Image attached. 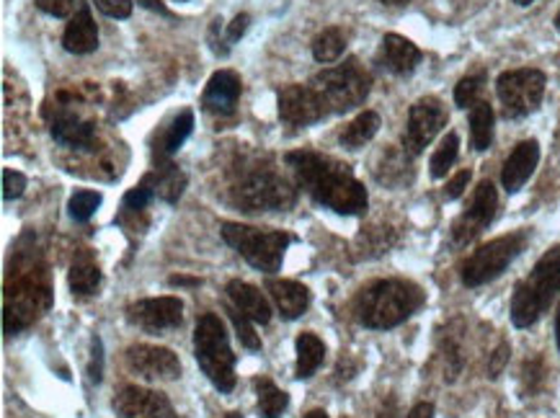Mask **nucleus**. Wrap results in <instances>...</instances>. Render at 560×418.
Here are the masks:
<instances>
[{
    "label": "nucleus",
    "instance_id": "de8ad7c7",
    "mask_svg": "<svg viewBox=\"0 0 560 418\" xmlns=\"http://www.w3.org/2000/svg\"><path fill=\"white\" fill-rule=\"evenodd\" d=\"M468 184H470V171H459L457 176H452L447 189H444V197L459 199V197H463V191L468 189Z\"/></svg>",
    "mask_w": 560,
    "mask_h": 418
},
{
    "label": "nucleus",
    "instance_id": "e433bc0d",
    "mask_svg": "<svg viewBox=\"0 0 560 418\" xmlns=\"http://www.w3.org/2000/svg\"><path fill=\"white\" fill-rule=\"evenodd\" d=\"M98 207H102V194L89 191V189L75 191L73 197H70V201H68L70 218H73L75 222H89L93 214H96Z\"/></svg>",
    "mask_w": 560,
    "mask_h": 418
},
{
    "label": "nucleus",
    "instance_id": "49530a36",
    "mask_svg": "<svg viewBox=\"0 0 560 418\" xmlns=\"http://www.w3.org/2000/svg\"><path fill=\"white\" fill-rule=\"evenodd\" d=\"M248 24H250V16L248 13H238V16L233 19V24L228 26V34H225V45L230 47V45H235V42H238L243 34L248 32Z\"/></svg>",
    "mask_w": 560,
    "mask_h": 418
},
{
    "label": "nucleus",
    "instance_id": "c03bdc74",
    "mask_svg": "<svg viewBox=\"0 0 560 418\" xmlns=\"http://www.w3.org/2000/svg\"><path fill=\"white\" fill-rule=\"evenodd\" d=\"M509 355H512V349H509V344H501L497 351H493L491 359H488V378L497 380L501 372H504V367L509 362Z\"/></svg>",
    "mask_w": 560,
    "mask_h": 418
},
{
    "label": "nucleus",
    "instance_id": "bb28decb",
    "mask_svg": "<svg viewBox=\"0 0 560 418\" xmlns=\"http://www.w3.org/2000/svg\"><path fill=\"white\" fill-rule=\"evenodd\" d=\"M70 290L78 298H91V294H96L98 287H102V269H98V264L93 262V256L89 251H81L73 258V266H70Z\"/></svg>",
    "mask_w": 560,
    "mask_h": 418
},
{
    "label": "nucleus",
    "instance_id": "79ce46f5",
    "mask_svg": "<svg viewBox=\"0 0 560 418\" xmlns=\"http://www.w3.org/2000/svg\"><path fill=\"white\" fill-rule=\"evenodd\" d=\"M26 189V178L24 173L13 171V169H5L3 171V199L11 201V199H19L21 194Z\"/></svg>",
    "mask_w": 560,
    "mask_h": 418
},
{
    "label": "nucleus",
    "instance_id": "ea45409f",
    "mask_svg": "<svg viewBox=\"0 0 560 418\" xmlns=\"http://www.w3.org/2000/svg\"><path fill=\"white\" fill-rule=\"evenodd\" d=\"M542 380H545V367H542V359H540V357H537V359H529V362L524 364V370H522V385H524V393H527V395H535L537 391H540Z\"/></svg>",
    "mask_w": 560,
    "mask_h": 418
},
{
    "label": "nucleus",
    "instance_id": "1a4fd4ad",
    "mask_svg": "<svg viewBox=\"0 0 560 418\" xmlns=\"http://www.w3.org/2000/svg\"><path fill=\"white\" fill-rule=\"evenodd\" d=\"M527 230H520V233L501 235L497 241L480 246L476 254H472L468 262L459 269V279H463L465 287H483L493 279L501 277L509 269V264L514 262L516 256L522 254L524 246H527Z\"/></svg>",
    "mask_w": 560,
    "mask_h": 418
},
{
    "label": "nucleus",
    "instance_id": "473e14b6",
    "mask_svg": "<svg viewBox=\"0 0 560 418\" xmlns=\"http://www.w3.org/2000/svg\"><path fill=\"white\" fill-rule=\"evenodd\" d=\"M398 241L393 228H368L357 237V251H362L357 258H375L387 254Z\"/></svg>",
    "mask_w": 560,
    "mask_h": 418
},
{
    "label": "nucleus",
    "instance_id": "f3484780",
    "mask_svg": "<svg viewBox=\"0 0 560 418\" xmlns=\"http://www.w3.org/2000/svg\"><path fill=\"white\" fill-rule=\"evenodd\" d=\"M372 176L387 189H404L413 182V161L406 148L385 146L372 161Z\"/></svg>",
    "mask_w": 560,
    "mask_h": 418
},
{
    "label": "nucleus",
    "instance_id": "aec40b11",
    "mask_svg": "<svg viewBox=\"0 0 560 418\" xmlns=\"http://www.w3.org/2000/svg\"><path fill=\"white\" fill-rule=\"evenodd\" d=\"M537 163H540V146L537 140H524L512 150V155L506 158L504 169H501V184L509 194H516L524 184L529 182Z\"/></svg>",
    "mask_w": 560,
    "mask_h": 418
},
{
    "label": "nucleus",
    "instance_id": "5701e85b",
    "mask_svg": "<svg viewBox=\"0 0 560 418\" xmlns=\"http://www.w3.org/2000/svg\"><path fill=\"white\" fill-rule=\"evenodd\" d=\"M62 47L73 55H89L98 47V26L91 16L89 3H78L75 16L62 34Z\"/></svg>",
    "mask_w": 560,
    "mask_h": 418
},
{
    "label": "nucleus",
    "instance_id": "ddd939ff",
    "mask_svg": "<svg viewBox=\"0 0 560 418\" xmlns=\"http://www.w3.org/2000/svg\"><path fill=\"white\" fill-rule=\"evenodd\" d=\"M277 112H279V119L290 127H311L315 121H320L323 117L331 114L328 112L326 101L320 98V93L315 91L311 83L307 85L292 83L279 91Z\"/></svg>",
    "mask_w": 560,
    "mask_h": 418
},
{
    "label": "nucleus",
    "instance_id": "a19ab883",
    "mask_svg": "<svg viewBox=\"0 0 560 418\" xmlns=\"http://www.w3.org/2000/svg\"><path fill=\"white\" fill-rule=\"evenodd\" d=\"M89 380L93 385L104 380V344L102 338L93 336L91 338V359H89Z\"/></svg>",
    "mask_w": 560,
    "mask_h": 418
},
{
    "label": "nucleus",
    "instance_id": "c756f323",
    "mask_svg": "<svg viewBox=\"0 0 560 418\" xmlns=\"http://www.w3.org/2000/svg\"><path fill=\"white\" fill-rule=\"evenodd\" d=\"M380 132V114L377 112H362L359 117H354L343 127V132L339 135V142L349 150H359L364 148Z\"/></svg>",
    "mask_w": 560,
    "mask_h": 418
},
{
    "label": "nucleus",
    "instance_id": "bf43d9fd",
    "mask_svg": "<svg viewBox=\"0 0 560 418\" xmlns=\"http://www.w3.org/2000/svg\"><path fill=\"white\" fill-rule=\"evenodd\" d=\"M556 28L560 32V11H558V16H556Z\"/></svg>",
    "mask_w": 560,
    "mask_h": 418
},
{
    "label": "nucleus",
    "instance_id": "37998d69",
    "mask_svg": "<svg viewBox=\"0 0 560 418\" xmlns=\"http://www.w3.org/2000/svg\"><path fill=\"white\" fill-rule=\"evenodd\" d=\"M93 3L109 19H127L132 13V0H93Z\"/></svg>",
    "mask_w": 560,
    "mask_h": 418
},
{
    "label": "nucleus",
    "instance_id": "6e6d98bb",
    "mask_svg": "<svg viewBox=\"0 0 560 418\" xmlns=\"http://www.w3.org/2000/svg\"><path fill=\"white\" fill-rule=\"evenodd\" d=\"M556 341H558V351H560V313H558V321H556Z\"/></svg>",
    "mask_w": 560,
    "mask_h": 418
},
{
    "label": "nucleus",
    "instance_id": "f704fd0d",
    "mask_svg": "<svg viewBox=\"0 0 560 418\" xmlns=\"http://www.w3.org/2000/svg\"><path fill=\"white\" fill-rule=\"evenodd\" d=\"M457 153H459V137L455 132H450L440 142V148H436V153L432 155V163H429V171H432V176L434 178L447 176V171L457 161Z\"/></svg>",
    "mask_w": 560,
    "mask_h": 418
},
{
    "label": "nucleus",
    "instance_id": "8fccbe9b",
    "mask_svg": "<svg viewBox=\"0 0 560 418\" xmlns=\"http://www.w3.org/2000/svg\"><path fill=\"white\" fill-rule=\"evenodd\" d=\"M138 3L142 5V9H148V11H153V13H161V16H166V19L174 16V13H171L166 5L161 3V0H138Z\"/></svg>",
    "mask_w": 560,
    "mask_h": 418
},
{
    "label": "nucleus",
    "instance_id": "412c9836",
    "mask_svg": "<svg viewBox=\"0 0 560 418\" xmlns=\"http://www.w3.org/2000/svg\"><path fill=\"white\" fill-rule=\"evenodd\" d=\"M421 49L411 39L400 37V34H385L377 53V62L395 76H411L416 65L421 62Z\"/></svg>",
    "mask_w": 560,
    "mask_h": 418
},
{
    "label": "nucleus",
    "instance_id": "f03ea898",
    "mask_svg": "<svg viewBox=\"0 0 560 418\" xmlns=\"http://www.w3.org/2000/svg\"><path fill=\"white\" fill-rule=\"evenodd\" d=\"M423 305L419 285L406 279H377L364 287L354 300V318L364 328L387 330L406 323Z\"/></svg>",
    "mask_w": 560,
    "mask_h": 418
},
{
    "label": "nucleus",
    "instance_id": "5fc2aeb1",
    "mask_svg": "<svg viewBox=\"0 0 560 418\" xmlns=\"http://www.w3.org/2000/svg\"><path fill=\"white\" fill-rule=\"evenodd\" d=\"M305 418H328V414H326V410H311V414H307Z\"/></svg>",
    "mask_w": 560,
    "mask_h": 418
},
{
    "label": "nucleus",
    "instance_id": "603ef678",
    "mask_svg": "<svg viewBox=\"0 0 560 418\" xmlns=\"http://www.w3.org/2000/svg\"><path fill=\"white\" fill-rule=\"evenodd\" d=\"M171 285H186V287H197L199 279H189V277H171Z\"/></svg>",
    "mask_w": 560,
    "mask_h": 418
},
{
    "label": "nucleus",
    "instance_id": "3c124183",
    "mask_svg": "<svg viewBox=\"0 0 560 418\" xmlns=\"http://www.w3.org/2000/svg\"><path fill=\"white\" fill-rule=\"evenodd\" d=\"M408 418H434V406L432 403H419V406L411 408Z\"/></svg>",
    "mask_w": 560,
    "mask_h": 418
},
{
    "label": "nucleus",
    "instance_id": "4468645a",
    "mask_svg": "<svg viewBox=\"0 0 560 418\" xmlns=\"http://www.w3.org/2000/svg\"><path fill=\"white\" fill-rule=\"evenodd\" d=\"M184 318V302L178 298H150L132 302L127 307V321L148 334H163L182 326Z\"/></svg>",
    "mask_w": 560,
    "mask_h": 418
},
{
    "label": "nucleus",
    "instance_id": "20e7f679",
    "mask_svg": "<svg viewBox=\"0 0 560 418\" xmlns=\"http://www.w3.org/2000/svg\"><path fill=\"white\" fill-rule=\"evenodd\" d=\"M52 292L45 269L19 271L13 285L5 287V307H3V330L5 336H16L19 330L32 326L42 313H47Z\"/></svg>",
    "mask_w": 560,
    "mask_h": 418
},
{
    "label": "nucleus",
    "instance_id": "dca6fc26",
    "mask_svg": "<svg viewBox=\"0 0 560 418\" xmlns=\"http://www.w3.org/2000/svg\"><path fill=\"white\" fill-rule=\"evenodd\" d=\"M112 408L121 418H176V410L166 395L138 385L121 387L114 395Z\"/></svg>",
    "mask_w": 560,
    "mask_h": 418
},
{
    "label": "nucleus",
    "instance_id": "2f4dec72",
    "mask_svg": "<svg viewBox=\"0 0 560 418\" xmlns=\"http://www.w3.org/2000/svg\"><path fill=\"white\" fill-rule=\"evenodd\" d=\"M470 142L478 153H483L493 142V109L486 101H478L470 112Z\"/></svg>",
    "mask_w": 560,
    "mask_h": 418
},
{
    "label": "nucleus",
    "instance_id": "4be33fe9",
    "mask_svg": "<svg viewBox=\"0 0 560 418\" xmlns=\"http://www.w3.org/2000/svg\"><path fill=\"white\" fill-rule=\"evenodd\" d=\"M267 292L284 321H298L311 307V290L294 279H267Z\"/></svg>",
    "mask_w": 560,
    "mask_h": 418
},
{
    "label": "nucleus",
    "instance_id": "9d476101",
    "mask_svg": "<svg viewBox=\"0 0 560 418\" xmlns=\"http://www.w3.org/2000/svg\"><path fill=\"white\" fill-rule=\"evenodd\" d=\"M497 93L506 119H522L540 109L545 96V73L535 68L506 70L499 76Z\"/></svg>",
    "mask_w": 560,
    "mask_h": 418
},
{
    "label": "nucleus",
    "instance_id": "13d9d810",
    "mask_svg": "<svg viewBox=\"0 0 560 418\" xmlns=\"http://www.w3.org/2000/svg\"><path fill=\"white\" fill-rule=\"evenodd\" d=\"M222 418H243V414H235V410H233V414H225Z\"/></svg>",
    "mask_w": 560,
    "mask_h": 418
},
{
    "label": "nucleus",
    "instance_id": "a211bd4d",
    "mask_svg": "<svg viewBox=\"0 0 560 418\" xmlns=\"http://www.w3.org/2000/svg\"><path fill=\"white\" fill-rule=\"evenodd\" d=\"M49 135H52L55 142H60L62 148L91 150L96 146V127H93V121L83 119L81 114L70 109L55 112V117L49 119Z\"/></svg>",
    "mask_w": 560,
    "mask_h": 418
},
{
    "label": "nucleus",
    "instance_id": "09e8293b",
    "mask_svg": "<svg viewBox=\"0 0 560 418\" xmlns=\"http://www.w3.org/2000/svg\"><path fill=\"white\" fill-rule=\"evenodd\" d=\"M375 418H398V403L395 398H385L375 410Z\"/></svg>",
    "mask_w": 560,
    "mask_h": 418
},
{
    "label": "nucleus",
    "instance_id": "6ab92c4d",
    "mask_svg": "<svg viewBox=\"0 0 560 418\" xmlns=\"http://www.w3.org/2000/svg\"><path fill=\"white\" fill-rule=\"evenodd\" d=\"M241 91L243 83L238 73H233V70H218V73L207 81V89L202 93V106L207 112L228 117V114H233L235 106H238Z\"/></svg>",
    "mask_w": 560,
    "mask_h": 418
},
{
    "label": "nucleus",
    "instance_id": "39448f33",
    "mask_svg": "<svg viewBox=\"0 0 560 418\" xmlns=\"http://www.w3.org/2000/svg\"><path fill=\"white\" fill-rule=\"evenodd\" d=\"M194 357L207 374V380L220 393H233L235 387V355L230 349L225 326L214 313H207L194 328Z\"/></svg>",
    "mask_w": 560,
    "mask_h": 418
},
{
    "label": "nucleus",
    "instance_id": "423d86ee",
    "mask_svg": "<svg viewBox=\"0 0 560 418\" xmlns=\"http://www.w3.org/2000/svg\"><path fill=\"white\" fill-rule=\"evenodd\" d=\"M311 85L326 101L328 112L343 114L364 104V98L370 96L372 89V76L364 70V65L357 57H349L339 68H328L315 76Z\"/></svg>",
    "mask_w": 560,
    "mask_h": 418
},
{
    "label": "nucleus",
    "instance_id": "cd10ccee",
    "mask_svg": "<svg viewBox=\"0 0 560 418\" xmlns=\"http://www.w3.org/2000/svg\"><path fill=\"white\" fill-rule=\"evenodd\" d=\"M145 178L155 189V197L168 201V205H176L186 189V173L178 171L171 161L158 163V169L153 173H148Z\"/></svg>",
    "mask_w": 560,
    "mask_h": 418
},
{
    "label": "nucleus",
    "instance_id": "7c9ffc66",
    "mask_svg": "<svg viewBox=\"0 0 560 418\" xmlns=\"http://www.w3.org/2000/svg\"><path fill=\"white\" fill-rule=\"evenodd\" d=\"M254 387H256V408H258V416L261 418H279L290 406V395L284 391H279L275 382L267 380V378H258L254 380Z\"/></svg>",
    "mask_w": 560,
    "mask_h": 418
},
{
    "label": "nucleus",
    "instance_id": "a878e982",
    "mask_svg": "<svg viewBox=\"0 0 560 418\" xmlns=\"http://www.w3.org/2000/svg\"><path fill=\"white\" fill-rule=\"evenodd\" d=\"M194 129V112L191 109H184L178 112L174 119H171V125L163 129L161 137H158V146H155V161L163 163L168 161L171 155L176 153L178 148L184 146L186 137L191 135Z\"/></svg>",
    "mask_w": 560,
    "mask_h": 418
},
{
    "label": "nucleus",
    "instance_id": "c85d7f7f",
    "mask_svg": "<svg viewBox=\"0 0 560 418\" xmlns=\"http://www.w3.org/2000/svg\"><path fill=\"white\" fill-rule=\"evenodd\" d=\"M294 349H298V364H294V378L298 380H311L318 367L326 359V344L320 341L315 334H300L298 341H294Z\"/></svg>",
    "mask_w": 560,
    "mask_h": 418
},
{
    "label": "nucleus",
    "instance_id": "6e6552de",
    "mask_svg": "<svg viewBox=\"0 0 560 418\" xmlns=\"http://www.w3.org/2000/svg\"><path fill=\"white\" fill-rule=\"evenodd\" d=\"M233 201L243 212H284L298 201V189L271 169H256L233 186Z\"/></svg>",
    "mask_w": 560,
    "mask_h": 418
},
{
    "label": "nucleus",
    "instance_id": "393cba45",
    "mask_svg": "<svg viewBox=\"0 0 560 418\" xmlns=\"http://www.w3.org/2000/svg\"><path fill=\"white\" fill-rule=\"evenodd\" d=\"M436 349H440L444 380L455 382L465 367V355H463V321L447 323V328L440 330L436 336Z\"/></svg>",
    "mask_w": 560,
    "mask_h": 418
},
{
    "label": "nucleus",
    "instance_id": "c9c22d12",
    "mask_svg": "<svg viewBox=\"0 0 560 418\" xmlns=\"http://www.w3.org/2000/svg\"><path fill=\"white\" fill-rule=\"evenodd\" d=\"M483 85H486V73H483V70L465 76L463 81L457 83V89H455V104L459 106V109H468V106H476L478 101H480V93H483Z\"/></svg>",
    "mask_w": 560,
    "mask_h": 418
},
{
    "label": "nucleus",
    "instance_id": "864d4df0",
    "mask_svg": "<svg viewBox=\"0 0 560 418\" xmlns=\"http://www.w3.org/2000/svg\"><path fill=\"white\" fill-rule=\"evenodd\" d=\"M377 3L390 5V9H400V5H408V3H411V0H377Z\"/></svg>",
    "mask_w": 560,
    "mask_h": 418
},
{
    "label": "nucleus",
    "instance_id": "2eb2a0df",
    "mask_svg": "<svg viewBox=\"0 0 560 418\" xmlns=\"http://www.w3.org/2000/svg\"><path fill=\"white\" fill-rule=\"evenodd\" d=\"M129 372L140 374L142 380H176L182 374V362L171 349L150 344H135L125 351Z\"/></svg>",
    "mask_w": 560,
    "mask_h": 418
},
{
    "label": "nucleus",
    "instance_id": "0eeeda50",
    "mask_svg": "<svg viewBox=\"0 0 560 418\" xmlns=\"http://www.w3.org/2000/svg\"><path fill=\"white\" fill-rule=\"evenodd\" d=\"M222 237L230 248H235L254 269L264 274L279 271L284 262V251L294 241L292 235L279 230H258L238 222H222Z\"/></svg>",
    "mask_w": 560,
    "mask_h": 418
},
{
    "label": "nucleus",
    "instance_id": "4d7b16f0",
    "mask_svg": "<svg viewBox=\"0 0 560 418\" xmlns=\"http://www.w3.org/2000/svg\"><path fill=\"white\" fill-rule=\"evenodd\" d=\"M516 5H529V3H535V0H514Z\"/></svg>",
    "mask_w": 560,
    "mask_h": 418
},
{
    "label": "nucleus",
    "instance_id": "f257e3e1",
    "mask_svg": "<svg viewBox=\"0 0 560 418\" xmlns=\"http://www.w3.org/2000/svg\"><path fill=\"white\" fill-rule=\"evenodd\" d=\"M287 165L298 176V184L318 201V205L334 209L336 214H364L370 207L368 189L351 176L347 165L334 161L328 155L307 153V150H298V153L287 155Z\"/></svg>",
    "mask_w": 560,
    "mask_h": 418
},
{
    "label": "nucleus",
    "instance_id": "a18cd8bd",
    "mask_svg": "<svg viewBox=\"0 0 560 418\" xmlns=\"http://www.w3.org/2000/svg\"><path fill=\"white\" fill-rule=\"evenodd\" d=\"M37 5H39V11L49 13V16L62 19L75 9V0H37Z\"/></svg>",
    "mask_w": 560,
    "mask_h": 418
},
{
    "label": "nucleus",
    "instance_id": "4c0bfd02",
    "mask_svg": "<svg viewBox=\"0 0 560 418\" xmlns=\"http://www.w3.org/2000/svg\"><path fill=\"white\" fill-rule=\"evenodd\" d=\"M225 313H228V318L233 321V328H235V334H238L241 344L246 346L248 351H261V338H258V334L254 330V321L246 318V315H243L241 310H235L230 302L225 305Z\"/></svg>",
    "mask_w": 560,
    "mask_h": 418
},
{
    "label": "nucleus",
    "instance_id": "9b49d317",
    "mask_svg": "<svg viewBox=\"0 0 560 418\" xmlns=\"http://www.w3.org/2000/svg\"><path fill=\"white\" fill-rule=\"evenodd\" d=\"M447 127V109L436 96H423L408 112L404 148L411 155L423 153V148Z\"/></svg>",
    "mask_w": 560,
    "mask_h": 418
},
{
    "label": "nucleus",
    "instance_id": "b1692460",
    "mask_svg": "<svg viewBox=\"0 0 560 418\" xmlns=\"http://www.w3.org/2000/svg\"><path fill=\"white\" fill-rule=\"evenodd\" d=\"M228 300H230V305H233L235 310H241V313L254 323L267 326V323L271 321L269 300L264 298V294L258 292L254 285L241 282V279H233V282L228 285Z\"/></svg>",
    "mask_w": 560,
    "mask_h": 418
},
{
    "label": "nucleus",
    "instance_id": "58836bf2",
    "mask_svg": "<svg viewBox=\"0 0 560 418\" xmlns=\"http://www.w3.org/2000/svg\"><path fill=\"white\" fill-rule=\"evenodd\" d=\"M153 199H155V189L150 186L148 178H142L135 189H129L125 194V209L127 212H142V209H145Z\"/></svg>",
    "mask_w": 560,
    "mask_h": 418
},
{
    "label": "nucleus",
    "instance_id": "7ed1b4c3",
    "mask_svg": "<svg viewBox=\"0 0 560 418\" xmlns=\"http://www.w3.org/2000/svg\"><path fill=\"white\" fill-rule=\"evenodd\" d=\"M560 292V246H552L529 277L516 285L512 298V323L516 328H529L548 313L552 300Z\"/></svg>",
    "mask_w": 560,
    "mask_h": 418
},
{
    "label": "nucleus",
    "instance_id": "72a5a7b5",
    "mask_svg": "<svg viewBox=\"0 0 560 418\" xmlns=\"http://www.w3.org/2000/svg\"><path fill=\"white\" fill-rule=\"evenodd\" d=\"M343 49H347V34H343L339 26L323 28V32L313 42V57L323 65L339 60V57L343 55Z\"/></svg>",
    "mask_w": 560,
    "mask_h": 418
},
{
    "label": "nucleus",
    "instance_id": "f8f14e48",
    "mask_svg": "<svg viewBox=\"0 0 560 418\" xmlns=\"http://www.w3.org/2000/svg\"><path fill=\"white\" fill-rule=\"evenodd\" d=\"M497 186L491 182H480L476 194H472L470 207L465 209V212L455 220V225H452V246L463 248L468 246L470 241H476V237L491 225L493 218H497Z\"/></svg>",
    "mask_w": 560,
    "mask_h": 418
}]
</instances>
